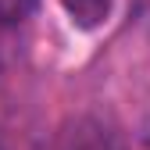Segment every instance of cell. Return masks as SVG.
Instances as JSON below:
<instances>
[{"instance_id":"7a4b0ae2","label":"cell","mask_w":150,"mask_h":150,"mask_svg":"<svg viewBox=\"0 0 150 150\" xmlns=\"http://www.w3.org/2000/svg\"><path fill=\"white\" fill-rule=\"evenodd\" d=\"M40 0H0V29H11V25H22L36 14Z\"/></svg>"},{"instance_id":"6da1fadb","label":"cell","mask_w":150,"mask_h":150,"mask_svg":"<svg viewBox=\"0 0 150 150\" xmlns=\"http://www.w3.org/2000/svg\"><path fill=\"white\" fill-rule=\"evenodd\" d=\"M61 11L68 14V22L82 32H97L111 22L115 14V0H57Z\"/></svg>"}]
</instances>
